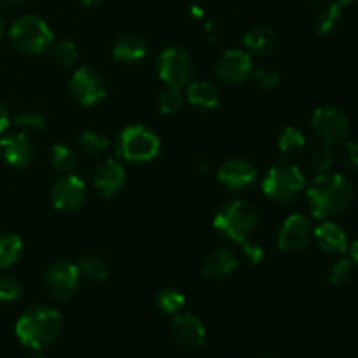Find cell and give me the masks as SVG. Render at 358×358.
<instances>
[{"label": "cell", "mask_w": 358, "mask_h": 358, "mask_svg": "<svg viewBox=\"0 0 358 358\" xmlns=\"http://www.w3.org/2000/svg\"><path fill=\"white\" fill-rule=\"evenodd\" d=\"M213 226L231 241L243 243L257 226V212L254 206L241 199L227 203L215 215Z\"/></svg>", "instance_id": "3"}, {"label": "cell", "mask_w": 358, "mask_h": 358, "mask_svg": "<svg viewBox=\"0 0 358 358\" xmlns=\"http://www.w3.org/2000/svg\"><path fill=\"white\" fill-rule=\"evenodd\" d=\"M353 275V262L348 259H341V261L336 262L334 266L329 271V283L332 285H343V283L348 282Z\"/></svg>", "instance_id": "33"}, {"label": "cell", "mask_w": 358, "mask_h": 358, "mask_svg": "<svg viewBox=\"0 0 358 358\" xmlns=\"http://www.w3.org/2000/svg\"><path fill=\"white\" fill-rule=\"evenodd\" d=\"M311 124H313L317 135L327 145H336V143L345 142L350 133L348 117L339 108L334 107L317 108L313 119H311Z\"/></svg>", "instance_id": "8"}, {"label": "cell", "mask_w": 358, "mask_h": 358, "mask_svg": "<svg viewBox=\"0 0 358 358\" xmlns=\"http://www.w3.org/2000/svg\"><path fill=\"white\" fill-rule=\"evenodd\" d=\"M238 268V257L231 248H217L206 257L205 271L210 278H226Z\"/></svg>", "instance_id": "20"}, {"label": "cell", "mask_w": 358, "mask_h": 358, "mask_svg": "<svg viewBox=\"0 0 358 358\" xmlns=\"http://www.w3.org/2000/svg\"><path fill=\"white\" fill-rule=\"evenodd\" d=\"M245 48L250 49V51L257 52V55H266V52L271 51L276 44V37L269 28L266 27H255L245 35L243 38Z\"/></svg>", "instance_id": "22"}, {"label": "cell", "mask_w": 358, "mask_h": 358, "mask_svg": "<svg viewBox=\"0 0 358 358\" xmlns=\"http://www.w3.org/2000/svg\"><path fill=\"white\" fill-rule=\"evenodd\" d=\"M79 147L86 154H100L108 149V138L100 135V133L86 129V131L79 136Z\"/></svg>", "instance_id": "29"}, {"label": "cell", "mask_w": 358, "mask_h": 358, "mask_svg": "<svg viewBox=\"0 0 358 358\" xmlns=\"http://www.w3.org/2000/svg\"><path fill=\"white\" fill-rule=\"evenodd\" d=\"M332 163H334V154L329 147H320L311 156V166H313L315 171H318V175L327 173L331 170Z\"/></svg>", "instance_id": "35"}, {"label": "cell", "mask_w": 358, "mask_h": 358, "mask_svg": "<svg viewBox=\"0 0 358 358\" xmlns=\"http://www.w3.org/2000/svg\"><path fill=\"white\" fill-rule=\"evenodd\" d=\"M184 304L185 296L177 289H164L157 296V308L166 315H177Z\"/></svg>", "instance_id": "27"}, {"label": "cell", "mask_w": 358, "mask_h": 358, "mask_svg": "<svg viewBox=\"0 0 358 358\" xmlns=\"http://www.w3.org/2000/svg\"><path fill=\"white\" fill-rule=\"evenodd\" d=\"M157 73L168 86H185L192 77L191 56L184 49H164L157 58Z\"/></svg>", "instance_id": "7"}, {"label": "cell", "mask_w": 358, "mask_h": 358, "mask_svg": "<svg viewBox=\"0 0 358 358\" xmlns=\"http://www.w3.org/2000/svg\"><path fill=\"white\" fill-rule=\"evenodd\" d=\"M79 266L72 264V262L59 261L48 269L44 283L48 292L51 294L55 299L66 301L76 294L77 287H79Z\"/></svg>", "instance_id": "9"}, {"label": "cell", "mask_w": 358, "mask_h": 358, "mask_svg": "<svg viewBox=\"0 0 358 358\" xmlns=\"http://www.w3.org/2000/svg\"><path fill=\"white\" fill-rule=\"evenodd\" d=\"M171 334L178 346L185 350H196L203 346L206 338L205 325L194 315H177L171 322Z\"/></svg>", "instance_id": "14"}, {"label": "cell", "mask_w": 358, "mask_h": 358, "mask_svg": "<svg viewBox=\"0 0 358 358\" xmlns=\"http://www.w3.org/2000/svg\"><path fill=\"white\" fill-rule=\"evenodd\" d=\"M2 3H7V6H17V3H21L23 0H0Z\"/></svg>", "instance_id": "42"}, {"label": "cell", "mask_w": 358, "mask_h": 358, "mask_svg": "<svg viewBox=\"0 0 358 358\" xmlns=\"http://www.w3.org/2000/svg\"><path fill=\"white\" fill-rule=\"evenodd\" d=\"M350 254H352L353 264H358V240L353 241V245L350 247Z\"/></svg>", "instance_id": "40"}, {"label": "cell", "mask_w": 358, "mask_h": 358, "mask_svg": "<svg viewBox=\"0 0 358 358\" xmlns=\"http://www.w3.org/2000/svg\"><path fill=\"white\" fill-rule=\"evenodd\" d=\"M315 238L320 248L327 254H345L348 250V238L343 227L338 224L325 220L315 229Z\"/></svg>", "instance_id": "18"}, {"label": "cell", "mask_w": 358, "mask_h": 358, "mask_svg": "<svg viewBox=\"0 0 358 358\" xmlns=\"http://www.w3.org/2000/svg\"><path fill=\"white\" fill-rule=\"evenodd\" d=\"M23 243L16 234H0V269H7L17 262Z\"/></svg>", "instance_id": "24"}, {"label": "cell", "mask_w": 358, "mask_h": 358, "mask_svg": "<svg viewBox=\"0 0 358 358\" xmlns=\"http://www.w3.org/2000/svg\"><path fill=\"white\" fill-rule=\"evenodd\" d=\"M79 269L96 282H103L108 276V264L100 254H87L79 261Z\"/></svg>", "instance_id": "25"}, {"label": "cell", "mask_w": 358, "mask_h": 358, "mask_svg": "<svg viewBox=\"0 0 358 358\" xmlns=\"http://www.w3.org/2000/svg\"><path fill=\"white\" fill-rule=\"evenodd\" d=\"M304 145H306L304 135L297 128H292V126L283 129V133L278 138L280 150H282L283 154H287V156H294V154H297L299 150H303Z\"/></svg>", "instance_id": "26"}, {"label": "cell", "mask_w": 358, "mask_h": 358, "mask_svg": "<svg viewBox=\"0 0 358 358\" xmlns=\"http://www.w3.org/2000/svg\"><path fill=\"white\" fill-rule=\"evenodd\" d=\"M31 358H48V357H44V355H34Z\"/></svg>", "instance_id": "44"}, {"label": "cell", "mask_w": 358, "mask_h": 358, "mask_svg": "<svg viewBox=\"0 0 358 358\" xmlns=\"http://www.w3.org/2000/svg\"><path fill=\"white\" fill-rule=\"evenodd\" d=\"M9 122H10L9 110H7L6 103H3V101L0 100V135H2V133L6 131L7 128H9Z\"/></svg>", "instance_id": "39"}, {"label": "cell", "mask_w": 358, "mask_h": 358, "mask_svg": "<svg viewBox=\"0 0 358 358\" xmlns=\"http://www.w3.org/2000/svg\"><path fill=\"white\" fill-rule=\"evenodd\" d=\"M52 56L58 63L70 66L77 62L79 51H77V45L72 41H58L52 45Z\"/></svg>", "instance_id": "31"}, {"label": "cell", "mask_w": 358, "mask_h": 358, "mask_svg": "<svg viewBox=\"0 0 358 358\" xmlns=\"http://www.w3.org/2000/svg\"><path fill=\"white\" fill-rule=\"evenodd\" d=\"M83 6H96V3H100L101 0H79Z\"/></svg>", "instance_id": "41"}, {"label": "cell", "mask_w": 358, "mask_h": 358, "mask_svg": "<svg viewBox=\"0 0 358 358\" xmlns=\"http://www.w3.org/2000/svg\"><path fill=\"white\" fill-rule=\"evenodd\" d=\"M255 178H257V170L248 161L240 159V157L226 161L219 170V180L234 191H243L250 187Z\"/></svg>", "instance_id": "15"}, {"label": "cell", "mask_w": 358, "mask_h": 358, "mask_svg": "<svg viewBox=\"0 0 358 358\" xmlns=\"http://www.w3.org/2000/svg\"><path fill=\"white\" fill-rule=\"evenodd\" d=\"M215 73L227 84H241L252 76V58L240 49L226 51L217 62Z\"/></svg>", "instance_id": "12"}, {"label": "cell", "mask_w": 358, "mask_h": 358, "mask_svg": "<svg viewBox=\"0 0 358 358\" xmlns=\"http://www.w3.org/2000/svg\"><path fill=\"white\" fill-rule=\"evenodd\" d=\"M159 147L161 143L156 133L147 129L145 126H128L119 135L117 152L128 161L145 163L157 156Z\"/></svg>", "instance_id": "6"}, {"label": "cell", "mask_w": 358, "mask_h": 358, "mask_svg": "<svg viewBox=\"0 0 358 358\" xmlns=\"http://www.w3.org/2000/svg\"><path fill=\"white\" fill-rule=\"evenodd\" d=\"M3 159L14 168H24L34 157V145L27 135H10L0 142Z\"/></svg>", "instance_id": "17"}, {"label": "cell", "mask_w": 358, "mask_h": 358, "mask_svg": "<svg viewBox=\"0 0 358 358\" xmlns=\"http://www.w3.org/2000/svg\"><path fill=\"white\" fill-rule=\"evenodd\" d=\"M304 189V175L296 164L278 161L262 180V191L276 203L292 201Z\"/></svg>", "instance_id": "4"}, {"label": "cell", "mask_w": 358, "mask_h": 358, "mask_svg": "<svg viewBox=\"0 0 358 358\" xmlns=\"http://www.w3.org/2000/svg\"><path fill=\"white\" fill-rule=\"evenodd\" d=\"M187 101L191 105L198 108H205V110H212V108L219 107L220 98L219 91L215 90V86H212L210 83H192L187 87Z\"/></svg>", "instance_id": "21"}, {"label": "cell", "mask_w": 358, "mask_h": 358, "mask_svg": "<svg viewBox=\"0 0 358 358\" xmlns=\"http://www.w3.org/2000/svg\"><path fill=\"white\" fill-rule=\"evenodd\" d=\"M311 236V226L310 220L301 213H294V215L287 217L283 222L282 229H280L278 236V247L283 252H296L301 250L308 245Z\"/></svg>", "instance_id": "13"}, {"label": "cell", "mask_w": 358, "mask_h": 358, "mask_svg": "<svg viewBox=\"0 0 358 358\" xmlns=\"http://www.w3.org/2000/svg\"><path fill=\"white\" fill-rule=\"evenodd\" d=\"M343 161L350 170L358 171V142L346 143L343 149Z\"/></svg>", "instance_id": "37"}, {"label": "cell", "mask_w": 358, "mask_h": 358, "mask_svg": "<svg viewBox=\"0 0 358 358\" xmlns=\"http://www.w3.org/2000/svg\"><path fill=\"white\" fill-rule=\"evenodd\" d=\"M70 93L77 103L84 107L96 105L105 96V83L101 76L90 66H80L70 79Z\"/></svg>", "instance_id": "10"}, {"label": "cell", "mask_w": 358, "mask_h": 358, "mask_svg": "<svg viewBox=\"0 0 358 358\" xmlns=\"http://www.w3.org/2000/svg\"><path fill=\"white\" fill-rule=\"evenodd\" d=\"M126 171L121 163L115 159H107L94 170V185L98 191L108 198V196L115 194L119 189L124 185Z\"/></svg>", "instance_id": "16"}, {"label": "cell", "mask_w": 358, "mask_h": 358, "mask_svg": "<svg viewBox=\"0 0 358 358\" xmlns=\"http://www.w3.org/2000/svg\"><path fill=\"white\" fill-rule=\"evenodd\" d=\"M21 296V285L9 275H0V301L13 303Z\"/></svg>", "instance_id": "34"}, {"label": "cell", "mask_w": 358, "mask_h": 358, "mask_svg": "<svg viewBox=\"0 0 358 358\" xmlns=\"http://www.w3.org/2000/svg\"><path fill=\"white\" fill-rule=\"evenodd\" d=\"M52 205L62 212H73L84 205L86 184L76 175H65L51 189Z\"/></svg>", "instance_id": "11"}, {"label": "cell", "mask_w": 358, "mask_h": 358, "mask_svg": "<svg viewBox=\"0 0 358 358\" xmlns=\"http://www.w3.org/2000/svg\"><path fill=\"white\" fill-rule=\"evenodd\" d=\"M184 103V94L180 87L168 86L163 93L159 94V110L161 114H175Z\"/></svg>", "instance_id": "30"}, {"label": "cell", "mask_w": 358, "mask_h": 358, "mask_svg": "<svg viewBox=\"0 0 358 358\" xmlns=\"http://www.w3.org/2000/svg\"><path fill=\"white\" fill-rule=\"evenodd\" d=\"M353 185L339 173H320L308 189V205L313 217L329 220L339 213L346 212L352 205Z\"/></svg>", "instance_id": "1"}, {"label": "cell", "mask_w": 358, "mask_h": 358, "mask_svg": "<svg viewBox=\"0 0 358 358\" xmlns=\"http://www.w3.org/2000/svg\"><path fill=\"white\" fill-rule=\"evenodd\" d=\"M10 38L20 51L27 55H41L52 44V31L37 16H21L10 27Z\"/></svg>", "instance_id": "5"}, {"label": "cell", "mask_w": 358, "mask_h": 358, "mask_svg": "<svg viewBox=\"0 0 358 358\" xmlns=\"http://www.w3.org/2000/svg\"><path fill=\"white\" fill-rule=\"evenodd\" d=\"M51 163L56 170L70 171L76 168V154L65 143H56L51 149Z\"/></svg>", "instance_id": "28"}, {"label": "cell", "mask_w": 358, "mask_h": 358, "mask_svg": "<svg viewBox=\"0 0 358 358\" xmlns=\"http://www.w3.org/2000/svg\"><path fill=\"white\" fill-rule=\"evenodd\" d=\"M252 77H254L255 84H259L264 90H271V87H275L278 84V73L269 72V70L259 69L255 72H252Z\"/></svg>", "instance_id": "36"}, {"label": "cell", "mask_w": 358, "mask_h": 358, "mask_svg": "<svg viewBox=\"0 0 358 358\" xmlns=\"http://www.w3.org/2000/svg\"><path fill=\"white\" fill-rule=\"evenodd\" d=\"M2 30H3V24H2V17H0V37H2Z\"/></svg>", "instance_id": "43"}, {"label": "cell", "mask_w": 358, "mask_h": 358, "mask_svg": "<svg viewBox=\"0 0 358 358\" xmlns=\"http://www.w3.org/2000/svg\"><path fill=\"white\" fill-rule=\"evenodd\" d=\"M14 122L24 133H37L45 128L44 117L41 114H37V112H23V114H20L14 119Z\"/></svg>", "instance_id": "32"}, {"label": "cell", "mask_w": 358, "mask_h": 358, "mask_svg": "<svg viewBox=\"0 0 358 358\" xmlns=\"http://www.w3.org/2000/svg\"><path fill=\"white\" fill-rule=\"evenodd\" d=\"M355 0H334L331 6L324 7V9L318 13L317 16V30L320 35H327L329 31L334 30V27L338 24L339 17H341L343 9L353 3Z\"/></svg>", "instance_id": "23"}, {"label": "cell", "mask_w": 358, "mask_h": 358, "mask_svg": "<svg viewBox=\"0 0 358 358\" xmlns=\"http://www.w3.org/2000/svg\"><path fill=\"white\" fill-rule=\"evenodd\" d=\"M63 329L62 315L48 306H35L24 311L16 324V336L23 345L34 350L51 346Z\"/></svg>", "instance_id": "2"}, {"label": "cell", "mask_w": 358, "mask_h": 358, "mask_svg": "<svg viewBox=\"0 0 358 358\" xmlns=\"http://www.w3.org/2000/svg\"><path fill=\"white\" fill-rule=\"evenodd\" d=\"M259 358H273V357H259Z\"/></svg>", "instance_id": "45"}, {"label": "cell", "mask_w": 358, "mask_h": 358, "mask_svg": "<svg viewBox=\"0 0 358 358\" xmlns=\"http://www.w3.org/2000/svg\"><path fill=\"white\" fill-rule=\"evenodd\" d=\"M243 254L247 255L248 261L252 262V264H257V262H261V259L264 257V250H262V247H259L257 243H252V241H243Z\"/></svg>", "instance_id": "38"}, {"label": "cell", "mask_w": 358, "mask_h": 358, "mask_svg": "<svg viewBox=\"0 0 358 358\" xmlns=\"http://www.w3.org/2000/svg\"><path fill=\"white\" fill-rule=\"evenodd\" d=\"M147 52V44L140 35L136 34H124L115 41L114 44V58L119 63H138L140 59H143Z\"/></svg>", "instance_id": "19"}]
</instances>
